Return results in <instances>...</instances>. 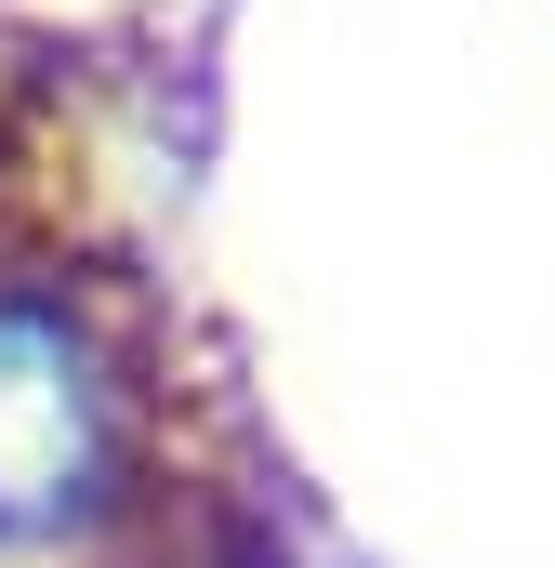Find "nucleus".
Listing matches in <instances>:
<instances>
[{
	"label": "nucleus",
	"instance_id": "f257e3e1",
	"mask_svg": "<svg viewBox=\"0 0 555 568\" xmlns=\"http://www.w3.org/2000/svg\"><path fill=\"white\" fill-rule=\"evenodd\" d=\"M107 489H120L107 344L67 304L0 291V542H67L107 516Z\"/></svg>",
	"mask_w": 555,
	"mask_h": 568
}]
</instances>
